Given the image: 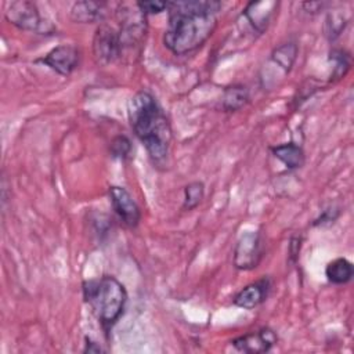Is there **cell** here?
I'll use <instances>...</instances> for the list:
<instances>
[{
  "label": "cell",
  "mask_w": 354,
  "mask_h": 354,
  "mask_svg": "<svg viewBox=\"0 0 354 354\" xmlns=\"http://www.w3.org/2000/svg\"><path fill=\"white\" fill-rule=\"evenodd\" d=\"M249 101V90L242 84H232L224 88L221 108L224 112H235L243 108Z\"/></svg>",
  "instance_id": "14"
},
{
  "label": "cell",
  "mask_w": 354,
  "mask_h": 354,
  "mask_svg": "<svg viewBox=\"0 0 354 354\" xmlns=\"http://www.w3.org/2000/svg\"><path fill=\"white\" fill-rule=\"evenodd\" d=\"M6 18L10 24L24 30L35 32L39 35H50L54 32L51 22L40 15L39 8L33 1H11L6 10Z\"/></svg>",
  "instance_id": "4"
},
{
  "label": "cell",
  "mask_w": 354,
  "mask_h": 354,
  "mask_svg": "<svg viewBox=\"0 0 354 354\" xmlns=\"http://www.w3.org/2000/svg\"><path fill=\"white\" fill-rule=\"evenodd\" d=\"M297 55V46L293 41L283 43L279 47H277L271 54V61L278 65L283 73H288L296 59Z\"/></svg>",
  "instance_id": "16"
},
{
  "label": "cell",
  "mask_w": 354,
  "mask_h": 354,
  "mask_svg": "<svg viewBox=\"0 0 354 354\" xmlns=\"http://www.w3.org/2000/svg\"><path fill=\"white\" fill-rule=\"evenodd\" d=\"M278 4V1H250L245 7L242 17L257 35H261L268 28Z\"/></svg>",
  "instance_id": "10"
},
{
  "label": "cell",
  "mask_w": 354,
  "mask_h": 354,
  "mask_svg": "<svg viewBox=\"0 0 354 354\" xmlns=\"http://www.w3.org/2000/svg\"><path fill=\"white\" fill-rule=\"evenodd\" d=\"M106 3L102 1H77L71 10V18L80 24H93L102 21L106 15Z\"/></svg>",
  "instance_id": "12"
},
{
  "label": "cell",
  "mask_w": 354,
  "mask_h": 354,
  "mask_svg": "<svg viewBox=\"0 0 354 354\" xmlns=\"http://www.w3.org/2000/svg\"><path fill=\"white\" fill-rule=\"evenodd\" d=\"M62 76L71 75L79 64V50L72 44H59L51 48L46 55L36 59Z\"/></svg>",
  "instance_id": "8"
},
{
  "label": "cell",
  "mask_w": 354,
  "mask_h": 354,
  "mask_svg": "<svg viewBox=\"0 0 354 354\" xmlns=\"http://www.w3.org/2000/svg\"><path fill=\"white\" fill-rule=\"evenodd\" d=\"M301 242L303 239L300 236H292L290 242H289V248H288V254H289V261L290 263H296L299 259V253L301 249Z\"/></svg>",
  "instance_id": "23"
},
{
  "label": "cell",
  "mask_w": 354,
  "mask_h": 354,
  "mask_svg": "<svg viewBox=\"0 0 354 354\" xmlns=\"http://www.w3.org/2000/svg\"><path fill=\"white\" fill-rule=\"evenodd\" d=\"M264 245L259 231L242 234L234 249V267L238 270H253L263 259Z\"/></svg>",
  "instance_id": "5"
},
{
  "label": "cell",
  "mask_w": 354,
  "mask_h": 354,
  "mask_svg": "<svg viewBox=\"0 0 354 354\" xmlns=\"http://www.w3.org/2000/svg\"><path fill=\"white\" fill-rule=\"evenodd\" d=\"M108 195L112 207L120 218V221L129 228H136L140 223L141 212L133 196L129 194V191L124 189L123 187L112 185L108 189Z\"/></svg>",
  "instance_id": "7"
},
{
  "label": "cell",
  "mask_w": 354,
  "mask_h": 354,
  "mask_svg": "<svg viewBox=\"0 0 354 354\" xmlns=\"http://www.w3.org/2000/svg\"><path fill=\"white\" fill-rule=\"evenodd\" d=\"M138 10L144 14H159L162 11H167L169 1H138L136 3Z\"/></svg>",
  "instance_id": "22"
},
{
  "label": "cell",
  "mask_w": 354,
  "mask_h": 354,
  "mask_svg": "<svg viewBox=\"0 0 354 354\" xmlns=\"http://www.w3.org/2000/svg\"><path fill=\"white\" fill-rule=\"evenodd\" d=\"M83 297L102 325L105 333H109L112 326L122 317L127 303L124 285L111 275L84 281Z\"/></svg>",
  "instance_id": "3"
},
{
  "label": "cell",
  "mask_w": 354,
  "mask_h": 354,
  "mask_svg": "<svg viewBox=\"0 0 354 354\" xmlns=\"http://www.w3.org/2000/svg\"><path fill=\"white\" fill-rule=\"evenodd\" d=\"M339 214H340L339 207H335V206H333V207H328V209H325V210L321 212V214L314 220L313 225H314V227L330 225V224H333V223L337 220Z\"/></svg>",
  "instance_id": "21"
},
{
  "label": "cell",
  "mask_w": 354,
  "mask_h": 354,
  "mask_svg": "<svg viewBox=\"0 0 354 354\" xmlns=\"http://www.w3.org/2000/svg\"><path fill=\"white\" fill-rule=\"evenodd\" d=\"M94 57L101 64H109L122 54L120 35L112 26L101 24L93 39Z\"/></svg>",
  "instance_id": "6"
},
{
  "label": "cell",
  "mask_w": 354,
  "mask_h": 354,
  "mask_svg": "<svg viewBox=\"0 0 354 354\" xmlns=\"http://www.w3.org/2000/svg\"><path fill=\"white\" fill-rule=\"evenodd\" d=\"M271 152L289 170L300 169L306 160L303 148L295 142H285L281 145L271 147Z\"/></svg>",
  "instance_id": "13"
},
{
  "label": "cell",
  "mask_w": 354,
  "mask_h": 354,
  "mask_svg": "<svg viewBox=\"0 0 354 354\" xmlns=\"http://www.w3.org/2000/svg\"><path fill=\"white\" fill-rule=\"evenodd\" d=\"M131 152V141L120 134L111 141V155L118 159H126Z\"/></svg>",
  "instance_id": "20"
},
{
  "label": "cell",
  "mask_w": 354,
  "mask_h": 354,
  "mask_svg": "<svg viewBox=\"0 0 354 354\" xmlns=\"http://www.w3.org/2000/svg\"><path fill=\"white\" fill-rule=\"evenodd\" d=\"M127 116L149 158L153 162L165 160L171 142V129L155 97L144 90L137 91L127 102Z\"/></svg>",
  "instance_id": "2"
},
{
  "label": "cell",
  "mask_w": 354,
  "mask_h": 354,
  "mask_svg": "<svg viewBox=\"0 0 354 354\" xmlns=\"http://www.w3.org/2000/svg\"><path fill=\"white\" fill-rule=\"evenodd\" d=\"M278 336L277 333L270 328H261L256 332L246 333L243 336H239L231 342V344L242 353L249 354H259V353H267L271 350V347L277 343Z\"/></svg>",
  "instance_id": "9"
},
{
  "label": "cell",
  "mask_w": 354,
  "mask_h": 354,
  "mask_svg": "<svg viewBox=\"0 0 354 354\" xmlns=\"http://www.w3.org/2000/svg\"><path fill=\"white\" fill-rule=\"evenodd\" d=\"M303 7L307 10V12H318L319 8L324 7V3H303Z\"/></svg>",
  "instance_id": "25"
},
{
  "label": "cell",
  "mask_w": 354,
  "mask_h": 354,
  "mask_svg": "<svg viewBox=\"0 0 354 354\" xmlns=\"http://www.w3.org/2000/svg\"><path fill=\"white\" fill-rule=\"evenodd\" d=\"M325 275L329 282L336 283V285H343V283H347L351 281V278L354 275V268H353V264L347 259L339 257V259H335L330 263H328V266L325 268Z\"/></svg>",
  "instance_id": "15"
},
{
  "label": "cell",
  "mask_w": 354,
  "mask_h": 354,
  "mask_svg": "<svg viewBox=\"0 0 354 354\" xmlns=\"http://www.w3.org/2000/svg\"><path fill=\"white\" fill-rule=\"evenodd\" d=\"M205 195V185L202 181H194L184 187V210L195 209L203 199Z\"/></svg>",
  "instance_id": "17"
},
{
  "label": "cell",
  "mask_w": 354,
  "mask_h": 354,
  "mask_svg": "<svg viewBox=\"0 0 354 354\" xmlns=\"http://www.w3.org/2000/svg\"><path fill=\"white\" fill-rule=\"evenodd\" d=\"M86 340V343H84V348H83V353H101V351H104L102 350V347L97 343V342H93L90 337H86L84 339Z\"/></svg>",
  "instance_id": "24"
},
{
  "label": "cell",
  "mask_w": 354,
  "mask_h": 354,
  "mask_svg": "<svg viewBox=\"0 0 354 354\" xmlns=\"http://www.w3.org/2000/svg\"><path fill=\"white\" fill-rule=\"evenodd\" d=\"M346 24H347V21L343 18V14L330 12L325 21V35L328 36V39H330V40L336 39L344 29Z\"/></svg>",
  "instance_id": "19"
},
{
  "label": "cell",
  "mask_w": 354,
  "mask_h": 354,
  "mask_svg": "<svg viewBox=\"0 0 354 354\" xmlns=\"http://www.w3.org/2000/svg\"><path fill=\"white\" fill-rule=\"evenodd\" d=\"M221 3L216 0L169 1V22L163 44L176 55L199 48L217 26Z\"/></svg>",
  "instance_id": "1"
},
{
  "label": "cell",
  "mask_w": 354,
  "mask_h": 354,
  "mask_svg": "<svg viewBox=\"0 0 354 354\" xmlns=\"http://www.w3.org/2000/svg\"><path fill=\"white\" fill-rule=\"evenodd\" d=\"M270 289H271V279L268 277H263L261 279L242 288L234 296L232 303L241 308L252 310L260 306L267 299Z\"/></svg>",
  "instance_id": "11"
},
{
  "label": "cell",
  "mask_w": 354,
  "mask_h": 354,
  "mask_svg": "<svg viewBox=\"0 0 354 354\" xmlns=\"http://www.w3.org/2000/svg\"><path fill=\"white\" fill-rule=\"evenodd\" d=\"M330 59L333 61L332 77L333 80H339L347 73L350 68V55L344 50H333L330 53Z\"/></svg>",
  "instance_id": "18"
}]
</instances>
